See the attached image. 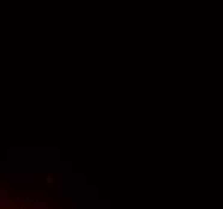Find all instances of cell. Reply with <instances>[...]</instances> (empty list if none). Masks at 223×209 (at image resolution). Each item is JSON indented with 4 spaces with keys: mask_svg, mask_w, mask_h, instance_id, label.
Segmentation results:
<instances>
[{
    "mask_svg": "<svg viewBox=\"0 0 223 209\" xmlns=\"http://www.w3.org/2000/svg\"><path fill=\"white\" fill-rule=\"evenodd\" d=\"M8 201H5V199H0V209H8Z\"/></svg>",
    "mask_w": 223,
    "mask_h": 209,
    "instance_id": "6da1fadb",
    "label": "cell"
}]
</instances>
